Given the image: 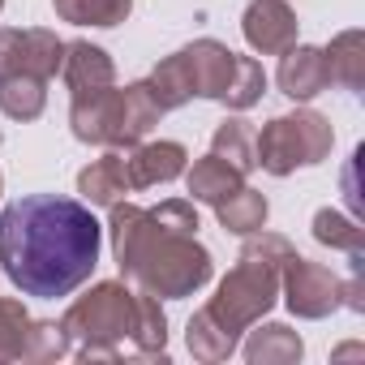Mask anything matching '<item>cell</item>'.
<instances>
[{
  "instance_id": "obj_28",
  "label": "cell",
  "mask_w": 365,
  "mask_h": 365,
  "mask_svg": "<svg viewBox=\"0 0 365 365\" xmlns=\"http://www.w3.org/2000/svg\"><path fill=\"white\" fill-rule=\"evenodd\" d=\"M0 190H5V176H0Z\"/></svg>"
},
{
  "instance_id": "obj_3",
  "label": "cell",
  "mask_w": 365,
  "mask_h": 365,
  "mask_svg": "<svg viewBox=\"0 0 365 365\" xmlns=\"http://www.w3.org/2000/svg\"><path fill=\"white\" fill-rule=\"evenodd\" d=\"M297 250L284 241V237H275V232H250V241L241 245V254H237V267L220 279V288H215V297L202 305L207 309V318L220 327V331H228L232 339H241L254 322H262V314L275 305V297H279V271H284V262L292 258Z\"/></svg>"
},
{
  "instance_id": "obj_15",
  "label": "cell",
  "mask_w": 365,
  "mask_h": 365,
  "mask_svg": "<svg viewBox=\"0 0 365 365\" xmlns=\"http://www.w3.org/2000/svg\"><path fill=\"white\" fill-rule=\"evenodd\" d=\"M305 352L301 335L284 322H267V327H250V339H245V361L250 365H297Z\"/></svg>"
},
{
  "instance_id": "obj_2",
  "label": "cell",
  "mask_w": 365,
  "mask_h": 365,
  "mask_svg": "<svg viewBox=\"0 0 365 365\" xmlns=\"http://www.w3.org/2000/svg\"><path fill=\"white\" fill-rule=\"evenodd\" d=\"M112 254L116 267L138 292H150L159 301L172 297H194L202 284H211L215 262L211 250L198 245V232H180L155 215V207H133V202H112Z\"/></svg>"
},
{
  "instance_id": "obj_21",
  "label": "cell",
  "mask_w": 365,
  "mask_h": 365,
  "mask_svg": "<svg viewBox=\"0 0 365 365\" xmlns=\"http://www.w3.org/2000/svg\"><path fill=\"white\" fill-rule=\"evenodd\" d=\"M48 82L39 78H5L0 82V112L9 120H39L43 103H48Z\"/></svg>"
},
{
  "instance_id": "obj_8",
  "label": "cell",
  "mask_w": 365,
  "mask_h": 365,
  "mask_svg": "<svg viewBox=\"0 0 365 365\" xmlns=\"http://www.w3.org/2000/svg\"><path fill=\"white\" fill-rule=\"evenodd\" d=\"M279 297H284V305L292 309V318L318 322V318H327V314L339 309L344 279H339L331 267L292 254V258L284 262V271H279Z\"/></svg>"
},
{
  "instance_id": "obj_10",
  "label": "cell",
  "mask_w": 365,
  "mask_h": 365,
  "mask_svg": "<svg viewBox=\"0 0 365 365\" xmlns=\"http://www.w3.org/2000/svg\"><path fill=\"white\" fill-rule=\"evenodd\" d=\"M241 31L258 56H279L297 43V14L288 9V0H250Z\"/></svg>"
},
{
  "instance_id": "obj_11",
  "label": "cell",
  "mask_w": 365,
  "mask_h": 365,
  "mask_svg": "<svg viewBox=\"0 0 365 365\" xmlns=\"http://www.w3.org/2000/svg\"><path fill=\"white\" fill-rule=\"evenodd\" d=\"M279 91L292 103H309L314 95H322L331 86V69H327V52L309 48V43H292L288 52H279V69H275Z\"/></svg>"
},
{
  "instance_id": "obj_24",
  "label": "cell",
  "mask_w": 365,
  "mask_h": 365,
  "mask_svg": "<svg viewBox=\"0 0 365 365\" xmlns=\"http://www.w3.org/2000/svg\"><path fill=\"white\" fill-rule=\"evenodd\" d=\"M314 241L331 245V250H344V254H365V228L331 207H322L314 215Z\"/></svg>"
},
{
  "instance_id": "obj_12",
  "label": "cell",
  "mask_w": 365,
  "mask_h": 365,
  "mask_svg": "<svg viewBox=\"0 0 365 365\" xmlns=\"http://www.w3.org/2000/svg\"><path fill=\"white\" fill-rule=\"evenodd\" d=\"M190 150L180 142H133L125 155V176H129V190H155L168 185L185 172Z\"/></svg>"
},
{
  "instance_id": "obj_13",
  "label": "cell",
  "mask_w": 365,
  "mask_h": 365,
  "mask_svg": "<svg viewBox=\"0 0 365 365\" xmlns=\"http://www.w3.org/2000/svg\"><path fill=\"white\" fill-rule=\"evenodd\" d=\"M65 82L73 95H91V91H103V86H116V65L103 48L78 39V43H65V65H61Z\"/></svg>"
},
{
  "instance_id": "obj_19",
  "label": "cell",
  "mask_w": 365,
  "mask_h": 365,
  "mask_svg": "<svg viewBox=\"0 0 365 365\" xmlns=\"http://www.w3.org/2000/svg\"><path fill=\"white\" fill-rule=\"evenodd\" d=\"M211 155H220V159H228L237 172H254L258 163H254V125L245 120V116H228L215 133H211Z\"/></svg>"
},
{
  "instance_id": "obj_25",
  "label": "cell",
  "mask_w": 365,
  "mask_h": 365,
  "mask_svg": "<svg viewBox=\"0 0 365 365\" xmlns=\"http://www.w3.org/2000/svg\"><path fill=\"white\" fill-rule=\"evenodd\" d=\"M31 314L22 301L0 297V361H22L26 352V335H31Z\"/></svg>"
},
{
  "instance_id": "obj_5",
  "label": "cell",
  "mask_w": 365,
  "mask_h": 365,
  "mask_svg": "<svg viewBox=\"0 0 365 365\" xmlns=\"http://www.w3.org/2000/svg\"><path fill=\"white\" fill-rule=\"evenodd\" d=\"M159 116H163V108L155 103L146 82H133L125 91L103 86L91 95H73V108H69L73 138L95 142V146H112V150L142 142L159 125Z\"/></svg>"
},
{
  "instance_id": "obj_26",
  "label": "cell",
  "mask_w": 365,
  "mask_h": 365,
  "mask_svg": "<svg viewBox=\"0 0 365 365\" xmlns=\"http://www.w3.org/2000/svg\"><path fill=\"white\" fill-rule=\"evenodd\" d=\"M262 95H267V69H262L254 56H241L237 82H232V95H228V108H232V112H245V108H254Z\"/></svg>"
},
{
  "instance_id": "obj_9",
  "label": "cell",
  "mask_w": 365,
  "mask_h": 365,
  "mask_svg": "<svg viewBox=\"0 0 365 365\" xmlns=\"http://www.w3.org/2000/svg\"><path fill=\"white\" fill-rule=\"evenodd\" d=\"M65 65V43L56 31H0V82L5 78H56Z\"/></svg>"
},
{
  "instance_id": "obj_29",
  "label": "cell",
  "mask_w": 365,
  "mask_h": 365,
  "mask_svg": "<svg viewBox=\"0 0 365 365\" xmlns=\"http://www.w3.org/2000/svg\"><path fill=\"white\" fill-rule=\"evenodd\" d=\"M0 5H5V0H0Z\"/></svg>"
},
{
  "instance_id": "obj_1",
  "label": "cell",
  "mask_w": 365,
  "mask_h": 365,
  "mask_svg": "<svg viewBox=\"0 0 365 365\" xmlns=\"http://www.w3.org/2000/svg\"><path fill=\"white\" fill-rule=\"evenodd\" d=\"M103 228L86 202L31 194L0 211V267L26 297L56 301L78 292L99 267Z\"/></svg>"
},
{
  "instance_id": "obj_6",
  "label": "cell",
  "mask_w": 365,
  "mask_h": 365,
  "mask_svg": "<svg viewBox=\"0 0 365 365\" xmlns=\"http://www.w3.org/2000/svg\"><path fill=\"white\" fill-rule=\"evenodd\" d=\"M133 322H138V292L125 288L120 279L95 284L61 318L69 339H78V356L82 361H116L120 356L116 344H125L133 335Z\"/></svg>"
},
{
  "instance_id": "obj_4",
  "label": "cell",
  "mask_w": 365,
  "mask_h": 365,
  "mask_svg": "<svg viewBox=\"0 0 365 365\" xmlns=\"http://www.w3.org/2000/svg\"><path fill=\"white\" fill-rule=\"evenodd\" d=\"M237 65L241 56L232 48H224L220 39H194L185 43L180 52L163 56L146 86L155 95V103L163 112H176V108H185L190 99H215L228 108V95H232V82H237Z\"/></svg>"
},
{
  "instance_id": "obj_18",
  "label": "cell",
  "mask_w": 365,
  "mask_h": 365,
  "mask_svg": "<svg viewBox=\"0 0 365 365\" xmlns=\"http://www.w3.org/2000/svg\"><path fill=\"white\" fill-rule=\"evenodd\" d=\"M215 215H220V224H224L228 232H237V237H250V232L267 228V215H271V207H267V198H262L258 190L241 185L237 194H228L224 202H215Z\"/></svg>"
},
{
  "instance_id": "obj_16",
  "label": "cell",
  "mask_w": 365,
  "mask_h": 365,
  "mask_svg": "<svg viewBox=\"0 0 365 365\" xmlns=\"http://www.w3.org/2000/svg\"><path fill=\"white\" fill-rule=\"evenodd\" d=\"M185 180H190L194 202L215 207V202H224L228 194H237V190L245 185V172H237V168H232L228 159H220V155H207V159H198V163L185 172Z\"/></svg>"
},
{
  "instance_id": "obj_22",
  "label": "cell",
  "mask_w": 365,
  "mask_h": 365,
  "mask_svg": "<svg viewBox=\"0 0 365 365\" xmlns=\"http://www.w3.org/2000/svg\"><path fill=\"white\" fill-rule=\"evenodd\" d=\"M129 344H133L142 356H163V344H168V318H163L159 297L138 292V322H133Z\"/></svg>"
},
{
  "instance_id": "obj_14",
  "label": "cell",
  "mask_w": 365,
  "mask_h": 365,
  "mask_svg": "<svg viewBox=\"0 0 365 365\" xmlns=\"http://www.w3.org/2000/svg\"><path fill=\"white\" fill-rule=\"evenodd\" d=\"M78 194L91 207H112L129 194V176H125V155L108 150L103 159H95L91 168L78 172Z\"/></svg>"
},
{
  "instance_id": "obj_20",
  "label": "cell",
  "mask_w": 365,
  "mask_h": 365,
  "mask_svg": "<svg viewBox=\"0 0 365 365\" xmlns=\"http://www.w3.org/2000/svg\"><path fill=\"white\" fill-rule=\"evenodd\" d=\"M61 22L73 26H120L133 9V0H52Z\"/></svg>"
},
{
  "instance_id": "obj_27",
  "label": "cell",
  "mask_w": 365,
  "mask_h": 365,
  "mask_svg": "<svg viewBox=\"0 0 365 365\" xmlns=\"http://www.w3.org/2000/svg\"><path fill=\"white\" fill-rule=\"evenodd\" d=\"M65 352H69V331L61 322H31L22 361H56Z\"/></svg>"
},
{
  "instance_id": "obj_17",
  "label": "cell",
  "mask_w": 365,
  "mask_h": 365,
  "mask_svg": "<svg viewBox=\"0 0 365 365\" xmlns=\"http://www.w3.org/2000/svg\"><path fill=\"white\" fill-rule=\"evenodd\" d=\"M327 52V69H331V82H339L344 91L361 95L365 91V31H344L331 39Z\"/></svg>"
},
{
  "instance_id": "obj_23",
  "label": "cell",
  "mask_w": 365,
  "mask_h": 365,
  "mask_svg": "<svg viewBox=\"0 0 365 365\" xmlns=\"http://www.w3.org/2000/svg\"><path fill=\"white\" fill-rule=\"evenodd\" d=\"M185 344H190V352H194L198 361H207V365H215V361H228V356L237 352V339H232L228 331H220V327L207 318V309H198V314L190 318Z\"/></svg>"
},
{
  "instance_id": "obj_7",
  "label": "cell",
  "mask_w": 365,
  "mask_h": 365,
  "mask_svg": "<svg viewBox=\"0 0 365 365\" xmlns=\"http://www.w3.org/2000/svg\"><path fill=\"white\" fill-rule=\"evenodd\" d=\"M335 146V129L322 112H288L262 125V133H254V163H262L271 176H288L297 168H314L331 155Z\"/></svg>"
}]
</instances>
